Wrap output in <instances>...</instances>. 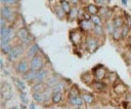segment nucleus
Returning <instances> with one entry per match:
<instances>
[{
  "label": "nucleus",
  "instance_id": "f257e3e1",
  "mask_svg": "<svg viewBox=\"0 0 131 109\" xmlns=\"http://www.w3.org/2000/svg\"><path fill=\"white\" fill-rule=\"evenodd\" d=\"M43 66H44V62L40 57H34L31 59V62H30V68L31 69L38 71V70H41Z\"/></svg>",
  "mask_w": 131,
  "mask_h": 109
},
{
  "label": "nucleus",
  "instance_id": "f03ea898",
  "mask_svg": "<svg viewBox=\"0 0 131 109\" xmlns=\"http://www.w3.org/2000/svg\"><path fill=\"white\" fill-rule=\"evenodd\" d=\"M0 35H1V40L2 41H7L9 42V40L13 37V32L10 28H1L0 30Z\"/></svg>",
  "mask_w": 131,
  "mask_h": 109
},
{
  "label": "nucleus",
  "instance_id": "7ed1b4c3",
  "mask_svg": "<svg viewBox=\"0 0 131 109\" xmlns=\"http://www.w3.org/2000/svg\"><path fill=\"white\" fill-rule=\"evenodd\" d=\"M1 17L5 19L6 21H10L13 19V11L8 6H3L1 8Z\"/></svg>",
  "mask_w": 131,
  "mask_h": 109
},
{
  "label": "nucleus",
  "instance_id": "20e7f679",
  "mask_svg": "<svg viewBox=\"0 0 131 109\" xmlns=\"http://www.w3.org/2000/svg\"><path fill=\"white\" fill-rule=\"evenodd\" d=\"M86 47H87V50H88L89 52H94V51L98 48V42L96 41V39L90 37V38L87 39Z\"/></svg>",
  "mask_w": 131,
  "mask_h": 109
},
{
  "label": "nucleus",
  "instance_id": "39448f33",
  "mask_svg": "<svg viewBox=\"0 0 131 109\" xmlns=\"http://www.w3.org/2000/svg\"><path fill=\"white\" fill-rule=\"evenodd\" d=\"M30 69H31V68H30V63H28L26 60H21V61L17 64V66H16L17 72H18V73H23V74H25L26 72H28Z\"/></svg>",
  "mask_w": 131,
  "mask_h": 109
},
{
  "label": "nucleus",
  "instance_id": "423d86ee",
  "mask_svg": "<svg viewBox=\"0 0 131 109\" xmlns=\"http://www.w3.org/2000/svg\"><path fill=\"white\" fill-rule=\"evenodd\" d=\"M21 53H23V48L19 47V46H16V47H13V48L11 49V51H10L7 56H8V59H9V60L14 61V60H16Z\"/></svg>",
  "mask_w": 131,
  "mask_h": 109
},
{
  "label": "nucleus",
  "instance_id": "0eeeda50",
  "mask_svg": "<svg viewBox=\"0 0 131 109\" xmlns=\"http://www.w3.org/2000/svg\"><path fill=\"white\" fill-rule=\"evenodd\" d=\"M17 36H18L23 41H25L26 43L30 41V35H29L27 29H25V28H21V29L18 30V32H17Z\"/></svg>",
  "mask_w": 131,
  "mask_h": 109
},
{
  "label": "nucleus",
  "instance_id": "6e6552de",
  "mask_svg": "<svg viewBox=\"0 0 131 109\" xmlns=\"http://www.w3.org/2000/svg\"><path fill=\"white\" fill-rule=\"evenodd\" d=\"M46 77H47V70H45V69H41V70H38L35 80H36L37 82H42L43 80L46 79Z\"/></svg>",
  "mask_w": 131,
  "mask_h": 109
},
{
  "label": "nucleus",
  "instance_id": "1a4fd4ad",
  "mask_svg": "<svg viewBox=\"0 0 131 109\" xmlns=\"http://www.w3.org/2000/svg\"><path fill=\"white\" fill-rule=\"evenodd\" d=\"M37 70H34V69H30L28 72H26L25 74H24V77H25V79L26 80H28V81H31V80H35V78H36V75H37Z\"/></svg>",
  "mask_w": 131,
  "mask_h": 109
},
{
  "label": "nucleus",
  "instance_id": "9d476101",
  "mask_svg": "<svg viewBox=\"0 0 131 109\" xmlns=\"http://www.w3.org/2000/svg\"><path fill=\"white\" fill-rule=\"evenodd\" d=\"M94 74H95V77L100 80V79L104 78V76H105V74H106V71H105V69H104L102 66H99V67L96 69V71H94Z\"/></svg>",
  "mask_w": 131,
  "mask_h": 109
},
{
  "label": "nucleus",
  "instance_id": "9b49d317",
  "mask_svg": "<svg viewBox=\"0 0 131 109\" xmlns=\"http://www.w3.org/2000/svg\"><path fill=\"white\" fill-rule=\"evenodd\" d=\"M83 103H84V100L81 97H73V98H70V104L73 105V106H82Z\"/></svg>",
  "mask_w": 131,
  "mask_h": 109
},
{
  "label": "nucleus",
  "instance_id": "f8f14e48",
  "mask_svg": "<svg viewBox=\"0 0 131 109\" xmlns=\"http://www.w3.org/2000/svg\"><path fill=\"white\" fill-rule=\"evenodd\" d=\"M38 50H39V46H38V44H33V45L30 46V48L28 49L27 56H28L29 58H34Z\"/></svg>",
  "mask_w": 131,
  "mask_h": 109
},
{
  "label": "nucleus",
  "instance_id": "ddd939ff",
  "mask_svg": "<svg viewBox=\"0 0 131 109\" xmlns=\"http://www.w3.org/2000/svg\"><path fill=\"white\" fill-rule=\"evenodd\" d=\"M1 49H2V51H3L4 53L8 55V53L11 51L12 47H11V45L9 44V42H7V41H2V40H1Z\"/></svg>",
  "mask_w": 131,
  "mask_h": 109
},
{
  "label": "nucleus",
  "instance_id": "4468645a",
  "mask_svg": "<svg viewBox=\"0 0 131 109\" xmlns=\"http://www.w3.org/2000/svg\"><path fill=\"white\" fill-rule=\"evenodd\" d=\"M33 99L36 102H44L45 101V95L43 93H33Z\"/></svg>",
  "mask_w": 131,
  "mask_h": 109
},
{
  "label": "nucleus",
  "instance_id": "2eb2a0df",
  "mask_svg": "<svg viewBox=\"0 0 131 109\" xmlns=\"http://www.w3.org/2000/svg\"><path fill=\"white\" fill-rule=\"evenodd\" d=\"M51 98H52L53 103H55V104L59 103L61 101V92H53Z\"/></svg>",
  "mask_w": 131,
  "mask_h": 109
},
{
  "label": "nucleus",
  "instance_id": "dca6fc26",
  "mask_svg": "<svg viewBox=\"0 0 131 109\" xmlns=\"http://www.w3.org/2000/svg\"><path fill=\"white\" fill-rule=\"evenodd\" d=\"M87 10H88V12L90 13V14H92V15H96V13L98 12V7L96 6V5H94V4H89L88 6H87Z\"/></svg>",
  "mask_w": 131,
  "mask_h": 109
},
{
  "label": "nucleus",
  "instance_id": "f3484780",
  "mask_svg": "<svg viewBox=\"0 0 131 109\" xmlns=\"http://www.w3.org/2000/svg\"><path fill=\"white\" fill-rule=\"evenodd\" d=\"M60 7L62 8V10H63L66 13H70V12H71V7H70V4H69L68 1L62 0V1L60 2Z\"/></svg>",
  "mask_w": 131,
  "mask_h": 109
},
{
  "label": "nucleus",
  "instance_id": "a211bd4d",
  "mask_svg": "<svg viewBox=\"0 0 131 109\" xmlns=\"http://www.w3.org/2000/svg\"><path fill=\"white\" fill-rule=\"evenodd\" d=\"M114 89H115V92L117 93V94H119V95H121V94H123V93H125L126 92V89H127V87L124 85V84H118V85H116L115 87H114Z\"/></svg>",
  "mask_w": 131,
  "mask_h": 109
},
{
  "label": "nucleus",
  "instance_id": "6ab92c4d",
  "mask_svg": "<svg viewBox=\"0 0 131 109\" xmlns=\"http://www.w3.org/2000/svg\"><path fill=\"white\" fill-rule=\"evenodd\" d=\"M58 82H59L58 79H57L56 77L52 76V77H50V78L48 79V81H47V85H48L49 87H54Z\"/></svg>",
  "mask_w": 131,
  "mask_h": 109
},
{
  "label": "nucleus",
  "instance_id": "aec40b11",
  "mask_svg": "<svg viewBox=\"0 0 131 109\" xmlns=\"http://www.w3.org/2000/svg\"><path fill=\"white\" fill-rule=\"evenodd\" d=\"M42 90H43V84L41 82H38L32 87V92L34 93H42Z\"/></svg>",
  "mask_w": 131,
  "mask_h": 109
},
{
  "label": "nucleus",
  "instance_id": "412c9836",
  "mask_svg": "<svg viewBox=\"0 0 131 109\" xmlns=\"http://www.w3.org/2000/svg\"><path fill=\"white\" fill-rule=\"evenodd\" d=\"M81 26L84 30H90V28L92 27V21H82Z\"/></svg>",
  "mask_w": 131,
  "mask_h": 109
},
{
  "label": "nucleus",
  "instance_id": "4be33fe9",
  "mask_svg": "<svg viewBox=\"0 0 131 109\" xmlns=\"http://www.w3.org/2000/svg\"><path fill=\"white\" fill-rule=\"evenodd\" d=\"M121 26H123V19L122 17H115L114 20V27L115 28H120Z\"/></svg>",
  "mask_w": 131,
  "mask_h": 109
},
{
  "label": "nucleus",
  "instance_id": "5701e85b",
  "mask_svg": "<svg viewBox=\"0 0 131 109\" xmlns=\"http://www.w3.org/2000/svg\"><path fill=\"white\" fill-rule=\"evenodd\" d=\"M15 84H16V86H17L20 90H25V89H26V84H25V82H24L23 80H20V79H15Z\"/></svg>",
  "mask_w": 131,
  "mask_h": 109
},
{
  "label": "nucleus",
  "instance_id": "b1692460",
  "mask_svg": "<svg viewBox=\"0 0 131 109\" xmlns=\"http://www.w3.org/2000/svg\"><path fill=\"white\" fill-rule=\"evenodd\" d=\"M83 100H84L85 103H87V104H91V103L93 102V97H92L91 95L85 94V95H83Z\"/></svg>",
  "mask_w": 131,
  "mask_h": 109
},
{
  "label": "nucleus",
  "instance_id": "393cba45",
  "mask_svg": "<svg viewBox=\"0 0 131 109\" xmlns=\"http://www.w3.org/2000/svg\"><path fill=\"white\" fill-rule=\"evenodd\" d=\"M55 12H56V15H57V17L58 19H63V16H64V11L62 10V8L61 7H59V8H56V10H55Z\"/></svg>",
  "mask_w": 131,
  "mask_h": 109
},
{
  "label": "nucleus",
  "instance_id": "a878e982",
  "mask_svg": "<svg viewBox=\"0 0 131 109\" xmlns=\"http://www.w3.org/2000/svg\"><path fill=\"white\" fill-rule=\"evenodd\" d=\"M63 86H64L63 82H62V81H59V82L53 87V92H60V90L63 88Z\"/></svg>",
  "mask_w": 131,
  "mask_h": 109
},
{
  "label": "nucleus",
  "instance_id": "bb28decb",
  "mask_svg": "<svg viewBox=\"0 0 131 109\" xmlns=\"http://www.w3.org/2000/svg\"><path fill=\"white\" fill-rule=\"evenodd\" d=\"M92 87H93L94 89H96V90H101V89L104 87V84H102V83H100V82H95V83L92 84Z\"/></svg>",
  "mask_w": 131,
  "mask_h": 109
},
{
  "label": "nucleus",
  "instance_id": "cd10ccee",
  "mask_svg": "<svg viewBox=\"0 0 131 109\" xmlns=\"http://www.w3.org/2000/svg\"><path fill=\"white\" fill-rule=\"evenodd\" d=\"M80 39H81V34H80L79 32H74V36H73L72 40H73L75 43H77V42L80 41Z\"/></svg>",
  "mask_w": 131,
  "mask_h": 109
},
{
  "label": "nucleus",
  "instance_id": "c85d7f7f",
  "mask_svg": "<svg viewBox=\"0 0 131 109\" xmlns=\"http://www.w3.org/2000/svg\"><path fill=\"white\" fill-rule=\"evenodd\" d=\"M94 32H95V34H97V35H99V36L103 34L102 28H101L100 26H98V25H95V26H94Z\"/></svg>",
  "mask_w": 131,
  "mask_h": 109
},
{
  "label": "nucleus",
  "instance_id": "c756f323",
  "mask_svg": "<svg viewBox=\"0 0 131 109\" xmlns=\"http://www.w3.org/2000/svg\"><path fill=\"white\" fill-rule=\"evenodd\" d=\"M91 21H92V23H94L95 25H98V26H100V23H101V20H100V17H98V16H96V15H92V17H91Z\"/></svg>",
  "mask_w": 131,
  "mask_h": 109
},
{
  "label": "nucleus",
  "instance_id": "7c9ffc66",
  "mask_svg": "<svg viewBox=\"0 0 131 109\" xmlns=\"http://www.w3.org/2000/svg\"><path fill=\"white\" fill-rule=\"evenodd\" d=\"M129 32V27L128 26H124L123 29L121 30V37H125Z\"/></svg>",
  "mask_w": 131,
  "mask_h": 109
},
{
  "label": "nucleus",
  "instance_id": "2f4dec72",
  "mask_svg": "<svg viewBox=\"0 0 131 109\" xmlns=\"http://www.w3.org/2000/svg\"><path fill=\"white\" fill-rule=\"evenodd\" d=\"M78 95H79V90H78L76 87H73V88L71 89V92H70L71 98H73V97H78Z\"/></svg>",
  "mask_w": 131,
  "mask_h": 109
},
{
  "label": "nucleus",
  "instance_id": "473e14b6",
  "mask_svg": "<svg viewBox=\"0 0 131 109\" xmlns=\"http://www.w3.org/2000/svg\"><path fill=\"white\" fill-rule=\"evenodd\" d=\"M120 36H121V31H120L119 29H116L115 32H114V38H115V39H119Z\"/></svg>",
  "mask_w": 131,
  "mask_h": 109
},
{
  "label": "nucleus",
  "instance_id": "72a5a7b5",
  "mask_svg": "<svg viewBox=\"0 0 131 109\" xmlns=\"http://www.w3.org/2000/svg\"><path fill=\"white\" fill-rule=\"evenodd\" d=\"M17 0H4V2L2 4H5V5H12L14 3H16Z\"/></svg>",
  "mask_w": 131,
  "mask_h": 109
},
{
  "label": "nucleus",
  "instance_id": "f704fd0d",
  "mask_svg": "<svg viewBox=\"0 0 131 109\" xmlns=\"http://www.w3.org/2000/svg\"><path fill=\"white\" fill-rule=\"evenodd\" d=\"M76 16H77V9L74 8V9L71 11V17L73 19V17H76Z\"/></svg>",
  "mask_w": 131,
  "mask_h": 109
},
{
  "label": "nucleus",
  "instance_id": "c9c22d12",
  "mask_svg": "<svg viewBox=\"0 0 131 109\" xmlns=\"http://www.w3.org/2000/svg\"><path fill=\"white\" fill-rule=\"evenodd\" d=\"M0 24H1V28H4V27H5V25H6V20H5V19H3V17H1Z\"/></svg>",
  "mask_w": 131,
  "mask_h": 109
},
{
  "label": "nucleus",
  "instance_id": "e433bc0d",
  "mask_svg": "<svg viewBox=\"0 0 131 109\" xmlns=\"http://www.w3.org/2000/svg\"><path fill=\"white\" fill-rule=\"evenodd\" d=\"M95 1L98 5H103L104 4V0H95Z\"/></svg>",
  "mask_w": 131,
  "mask_h": 109
},
{
  "label": "nucleus",
  "instance_id": "4c0bfd02",
  "mask_svg": "<svg viewBox=\"0 0 131 109\" xmlns=\"http://www.w3.org/2000/svg\"><path fill=\"white\" fill-rule=\"evenodd\" d=\"M126 100H127L128 102H131V94H128V95L126 96Z\"/></svg>",
  "mask_w": 131,
  "mask_h": 109
},
{
  "label": "nucleus",
  "instance_id": "58836bf2",
  "mask_svg": "<svg viewBox=\"0 0 131 109\" xmlns=\"http://www.w3.org/2000/svg\"><path fill=\"white\" fill-rule=\"evenodd\" d=\"M0 66H1V69H3V66H4V63H3V58L0 59Z\"/></svg>",
  "mask_w": 131,
  "mask_h": 109
},
{
  "label": "nucleus",
  "instance_id": "ea45409f",
  "mask_svg": "<svg viewBox=\"0 0 131 109\" xmlns=\"http://www.w3.org/2000/svg\"><path fill=\"white\" fill-rule=\"evenodd\" d=\"M25 95L24 94H21V96H20V98H21V100H23V102H26L27 100H26V97H24Z\"/></svg>",
  "mask_w": 131,
  "mask_h": 109
},
{
  "label": "nucleus",
  "instance_id": "a19ab883",
  "mask_svg": "<svg viewBox=\"0 0 131 109\" xmlns=\"http://www.w3.org/2000/svg\"><path fill=\"white\" fill-rule=\"evenodd\" d=\"M122 3H123L124 5H126V4H127V0H122Z\"/></svg>",
  "mask_w": 131,
  "mask_h": 109
},
{
  "label": "nucleus",
  "instance_id": "79ce46f5",
  "mask_svg": "<svg viewBox=\"0 0 131 109\" xmlns=\"http://www.w3.org/2000/svg\"><path fill=\"white\" fill-rule=\"evenodd\" d=\"M30 109H35V106H34V104H31V106H30Z\"/></svg>",
  "mask_w": 131,
  "mask_h": 109
},
{
  "label": "nucleus",
  "instance_id": "37998d69",
  "mask_svg": "<svg viewBox=\"0 0 131 109\" xmlns=\"http://www.w3.org/2000/svg\"><path fill=\"white\" fill-rule=\"evenodd\" d=\"M10 109H17V108H16V107H11Z\"/></svg>",
  "mask_w": 131,
  "mask_h": 109
},
{
  "label": "nucleus",
  "instance_id": "c03bdc74",
  "mask_svg": "<svg viewBox=\"0 0 131 109\" xmlns=\"http://www.w3.org/2000/svg\"><path fill=\"white\" fill-rule=\"evenodd\" d=\"M0 1H1V3H3V2H4V0H0Z\"/></svg>",
  "mask_w": 131,
  "mask_h": 109
},
{
  "label": "nucleus",
  "instance_id": "a18cd8bd",
  "mask_svg": "<svg viewBox=\"0 0 131 109\" xmlns=\"http://www.w3.org/2000/svg\"><path fill=\"white\" fill-rule=\"evenodd\" d=\"M115 109H120V108H115Z\"/></svg>",
  "mask_w": 131,
  "mask_h": 109
},
{
  "label": "nucleus",
  "instance_id": "49530a36",
  "mask_svg": "<svg viewBox=\"0 0 131 109\" xmlns=\"http://www.w3.org/2000/svg\"><path fill=\"white\" fill-rule=\"evenodd\" d=\"M130 57H131V55H130Z\"/></svg>",
  "mask_w": 131,
  "mask_h": 109
}]
</instances>
